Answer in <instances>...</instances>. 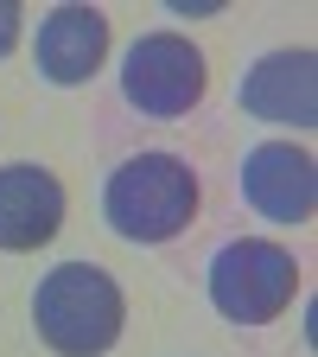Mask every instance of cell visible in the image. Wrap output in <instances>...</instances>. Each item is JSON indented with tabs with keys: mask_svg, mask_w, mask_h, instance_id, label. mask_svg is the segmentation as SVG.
<instances>
[{
	"mask_svg": "<svg viewBox=\"0 0 318 357\" xmlns=\"http://www.w3.org/2000/svg\"><path fill=\"white\" fill-rule=\"evenodd\" d=\"M102 217L127 243H172L198 217V172L178 153H134L109 172Z\"/></svg>",
	"mask_w": 318,
	"mask_h": 357,
	"instance_id": "cell-1",
	"label": "cell"
},
{
	"mask_svg": "<svg viewBox=\"0 0 318 357\" xmlns=\"http://www.w3.org/2000/svg\"><path fill=\"white\" fill-rule=\"evenodd\" d=\"M32 326L64 357H102L127 326V300L96 261H58L32 294Z\"/></svg>",
	"mask_w": 318,
	"mask_h": 357,
	"instance_id": "cell-2",
	"label": "cell"
},
{
	"mask_svg": "<svg viewBox=\"0 0 318 357\" xmlns=\"http://www.w3.org/2000/svg\"><path fill=\"white\" fill-rule=\"evenodd\" d=\"M299 294V261L280 249V243H261V236H242V243H223L210 255V306L236 326H267L280 319Z\"/></svg>",
	"mask_w": 318,
	"mask_h": 357,
	"instance_id": "cell-3",
	"label": "cell"
},
{
	"mask_svg": "<svg viewBox=\"0 0 318 357\" xmlns=\"http://www.w3.org/2000/svg\"><path fill=\"white\" fill-rule=\"evenodd\" d=\"M204 83H210V64L191 38L178 32H147L134 38V52L121 64V96L127 109H141L153 121H178L185 109L204 102Z\"/></svg>",
	"mask_w": 318,
	"mask_h": 357,
	"instance_id": "cell-4",
	"label": "cell"
},
{
	"mask_svg": "<svg viewBox=\"0 0 318 357\" xmlns=\"http://www.w3.org/2000/svg\"><path fill=\"white\" fill-rule=\"evenodd\" d=\"M242 198L267 217V223H305L318 204V166L305 147L293 141H267L242 160Z\"/></svg>",
	"mask_w": 318,
	"mask_h": 357,
	"instance_id": "cell-5",
	"label": "cell"
},
{
	"mask_svg": "<svg viewBox=\"0 0 318 357\" xmlns=\"http://www.w3.org/2000/svg\"><path fill=\"white\" fill-rule=\"evenodd\" d=\"M242 109L261 115V121L312 128L318 121V64H312V52H267L242 77Z\"/></svg>",
	"mask_w": 318,
	"mask_h": 357,
	"instance_id": "cell-6",
	"label": "cell"
},
{
	"mask_svg": "<svg viewBox=\"0 0 318 357\" xmlns=\"http://www.w3.org/2000/svg\"><path fill=\"white\" fill-rule=\"evenodd\" d=\"M64 223V185L45 166H7L0 172V249H38Z\"/></svg>",
	"mask_w": 318,
	"mask_h": 357,
	"instance_id": "cell-7",
	"label": "cell"
},
{
	"mask_svg": "<svg viewBox=\"0 0 318 357\" xmlns=\"http://www.w3.org/2000/svg\"><path fill=\"white\" fill-rule=\"evenodd\" d=\"M109 58V20L96 7H58L38 26V77L51 83H89L96 64Z\"/></svg>",
	"mask_w": 318,
	"mask_h": 357,
	"instance_id": "cell-8",
	"label": "cell"
},
{
	"mask_svg": "<svg viewBox=\"0 0 318 357\" xmlns=\"http://www.w3.org/2000/svg\"><path fill=\"white\" fill-rule=\"evenodd\" d=\"M19 45V0H0V58Z\"/></svg>",
	"mask_w": 318,
	"mask_h": 357,
	"instance_id": "cell-9",
	"label": "cell"
}]
</instances>
